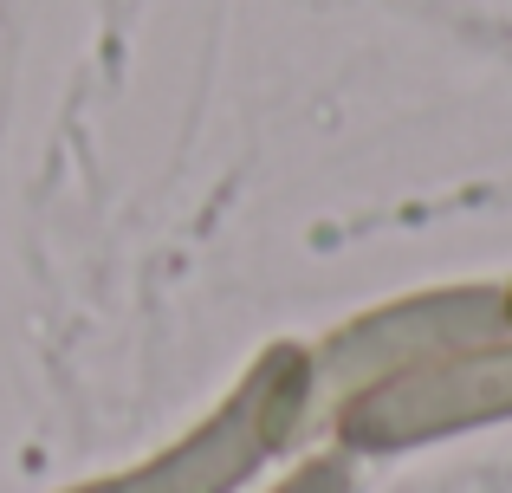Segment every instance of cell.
<instances>
[{
  "label": "cell",
  "mask_w": 512,
  "mask_h": 493,
  "mask_svg": "<svg viewBox=\"0 0 512 493\" xmlns=\"http://www.w3.org/2000/svg\"><path fill=\"white\" fill-rule=\"evenodd\" d=\"M512 338V286H448L422 292V299H396L383 312L350 318L312 351L318 390H363V383L389 377V370H415L454 351H480V344Z\"/></svg>",
  "instance_id": "3957f363"
},
{
  "label": "cell",
  "mask_w": 512,
  "mask_h": 493,
  "mask_svg": "<svg viewBox=\"0 0 512 493\" xmlns=\"http://www.w3.org/2000/svg\"><path fill=\"white\" fill-rule=\"evenodd\" d=\"M312 403H318L312 351L305 344H273L234 383V396L201 429H188L175 448L111 474V481H85V487H65V493H234L273 455H286L299 442Z\"/></svg>",
  "instance_id": "6da1fadb"
},
{
  "label": "cell",
  "mask_w": 512,
  "mask_h": 493,
  "mask_svg": "<svg viewBox=\"0 0 512 493\" xmlns=\"http://www.w3.org/2000/svg\"><path fill=\"white\" fill-rule=\"evenodd\" d=\"M273 493H357V474H350L344 455H318V461H305V468H292Z\"/></svg>",
  "instance_id": "277c9868"
},
{
  "label": "cell",
  "mask_w": 512,
  "mask_h": 493,
  "mask_svg": "<svg viewBox=\"0 0 512 493\" xmlns=\"http://www.w3.org/2000/svg\"><path fill=\"white\" fill-rule=\"evenodd\" d=\"M506 416H512V338L363 383V390L338 396L331 429L357 455H396V448H422Z\"/></svg>",
  "instance_id": "7a4b0ae2"
}]
</instances>
